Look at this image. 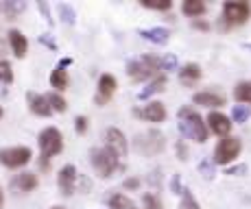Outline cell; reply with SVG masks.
<instances>
[{
    "instance_id": "obj_2",
    "label": "cell",
    "mask_w": 251,
    "mask_h": 209,
    "mask_svg": "<svg viewBox=\"0 0 251 209\" xmlns=\"http://www.w3.org/2000/svg\"><path fill=\"white\" fill-rule=\"evenodd\" d=\"M37 142H40L42 170H48V162L64 150V135H61V131L55 129V126H46V129L40 133Z\"/></svg>"
},
{
    "instance_id": "obj_42",
    "label": "cell",
    "mask_w": 251,
    "mask_h": 209,
    "mask_svg": "<svg viewBox=\"0 0 251 209\" xmlns=\"http://www.w3.org/2000/svg\"><path fill=\"white\" fill-rule=\"evenodd\" d=\"M40 42H42V44H46V46L50 48V50H57V48H59V46H57V42H52L48 35H40Z\"/></svg>"
},
{
    "instance_id": "obj_38",
    "label": "cell",
    "mask_w": 251,
    "mask_h": 209,
    "mask_svg": "<svg viewBox=\"0 0 251 209\" xmlns=\"http://www.w3.org/2000/svg\"><path fill=\"white\" fill-rule=\"evenodd\" d=\"M192 28H197V31H210V22L201 20V18H195V20H192Z\"/></svg>"
},
{
    "instance_id": "obj_32",
    "label": "cell",
    "mask_w": 251,
    "mask_h": 209,
    "mask_svg": "<svg viewBox=\"0 0 251 209\" xmlns=\"http://www.w3.org/2000/svg\"><path fill=\"white\" fill-rule=\"evenodd\" d=\"M0 83H13V70H11V63L0 59Z\"/></svg>"
},
{
    "instance_id": "obj_6",
    "label": "cell",
    "mask_w": 251,
    "mask_h": 209,
    "mask_svg": "<svg viewBox=\"0 0 251 209\" xmlns=\"http://www.w3.org/2000/svg\"><path fill=\"white\" fill-rule=\"evenodd\" d=\"M240 150H243V142H240L238 138H234V135H227V138H223L219 144H216L214 159H212V162L219 163V166H229V163L240 155Z\"/></svg>"
},
{
    "instance_id": "obj_9",
    "label": "cell",
    "mask_w": 251,
    "mask_h": 209,
    "mask_svg": "<svg viewBox=\"0 0 251 209\" xmlns=\"http://www.w3.org/2000/svg\"><path fill=\"white\" fill-rule=\"evenodd\" d=\"M116 87H118V83H116V79L112 74H100L99 79V85H96V96H94V103L99 107L107 105L109 100H112V96L116 94Z\"/></svg>"
},
{
    "instance_id": "obj_5",
    "label": "cell",
    "mask_w": 251,
    "mask_h": 209,
    "mask_svg": "<svg viewBox=\"0 0 251 209\" xmlns=\"http://www.w3.org/2000/svg\"><path fill=\"white\" fill-rule=\"evenodd\" d=\"M251 18V4L245 0H227L223 2V26L231 28V26H243Z\"/></svg>"
},
{
    "instance_id": "obj_1",
    "label": "cell",
    "mask_w": 251,
    "mask_h": 209,
    "mask_svg": "<svg viewBox=\"0 0 251 209\" xmlns=\"http://www.w3.org/2000/svg\"><path fill=\"white\" fill-rule=\"evenodd\" d=\"M179 129L186 138L195 139L197 144L207 142V124L192 107H181L179 109Z\"/></svg>"
},
{
    "instance_id": "obj_16",
    "label": "cell",
    "mask_w": 251,
    "mask_h": 209,
    "mask_svg": "<svg viewBox=\"0 0 251 209\" xmlns=\"http://www.w3.org/2000/svg\"><path fill=\"white\" fill-rule=\"evenodd\" d=\"M192 103L195 105H203V107H223L225 105V96L216 94V92H199V94L192 96Z\"/></svg>"
},
{
    "instance_id": "obj_15",
    "label": "cell",
    "mask_w": 251,
    "mask_h": 209,
    "mask_svg": "<svg viewBox=\"0 0 251 209\" xmlns=\"http://www.w3.org/2000/svg\"><path fill=\"white\" fill-rule=\"evenodd\" d=\"M9 44H11V50H13V55L18 57V59H22V57H26V52H28V40L22 35L18 28H11L9 31Z\"/></svg>"
},
{
    "instance_id": "obj_3",
    "label": "cell",
    "mask_w": 251,
    "mask_h": 209,
    "mask_svg": "<svg viewBox=\"0 0 251 209\" xmlns=\"http://www.w3.org/2000/svg\"><path fill=\"white\" fill-rule=\"evenodd\" d=\"M160 70H162L160 57H153V55H142L140 59L129 61V66H127L129 79L136 81V83H142V81H149V79H155V76H160Z\"/></svg>"
},
{
    "instance_id": "obj_11",
    "label": "cell",
    "mask_w": 251,
    "mask_h": 209,
    "mask_svg": "<svg viewBox=\"0 0 251 209\" xmlns=\"http://www.w3.org/2000/svg\"><path fill=\"white\" fill-rule=\"evenodd\" d=\"M231 124L234 122H231L225 114H221V111H212V114L207 116V129L214 135H219V138H227L231 131Z\"/></svg>"
},
{
    "instance_id": "obj_25",
    "label": "cell",
    "mask_w": 251,
    "mask_h": 209,
    "mask_svg": "<svg viewBox=\"0 0 251 209\" xmlns=\"http://www.w3.org/2000/svg\"><path fill=\"white\" fill-rule=\"evenodd\" d=\"M234 98L238 100V105H243V103H249L251 105V81H245V83L236 85Z\"/></svg>"
},
{
    "instance_id": "obj_34",
    "label": "cell",
    "mask_w": 251,
    "mask_h": 209,
    "mask_svg": "<svg viewBox=\"0 0 251 209\" xmlns=\"http://www.w3.org/2000/svg\"><path fill=\"white\" fill-rule=\"evenodd\" d=\"M199 170H201V174H203L205 179H212V177H214V163H212L210 159H203V162L199 163Z\"/></svg>"
},
{
    "instance_id": "obj_7",
    "label": "cell",
    "mask_w": 251,
    "mask_h": 209,
    "mask_svg": "<svg viewBox=\"0 0 251 209\" xmlns=\"http://www.w3.org/2000/svg\"><path fill=\"white\" fill-rule=\"evenodd\" d=\"M133 146H136L138 153L151 157V155H157L166 148V139H164V135L160 133V131L153 129V131H147V133L138 135V138L133 139Z\"/></svg>"
},
{
    "instance_id": "obj_33",
    "label": "cell",
    "mask_w": 251,
    "mask_h": 209,
    "mask_svg": "<svg viewBox=\"0 0 251 209\" xmlns=\"http://www.w3.org/2000/svg\"><path fill=\"white\" fill-rule=\"evenodd\" d=\"M162 70H166V72H173V70H177V57L175 55H166V57H162Z\"/></svg>"
},
{
    "instance_id": "obj_44",
    "label": "cell",
    "mask_w": 251,
    "mask_h": 209,
    "mask_svg": "<svg viewBox=\"0 0 251 209\" xmlns=\"http://www.w3.org/2000/svg\"><path fill=\"white\" fill-rule=\"evenodd\" d=\"M2 203H4V196H2V189H0V207H2Z\"/></svg>"
},
{
    "instance_id": "obj_29",
    "label": "cell",
    "mask_w": 251,
    "mask_h": 209,
    "mask_svg": "<svg viewBox=\"0 0 251 209\" xmlns=\"http://www.w3.org/2000/svg\"><path fill=\"white\" fill-rule=\"evenodd\" d=\"M144 9H153V11H168L173 7L171 0H140Z\"/></svg>"
},
{
    "instance_id": "obj_19",
    "label": "cell",
    "mask_w": 251,
    "mask_h": 209,
    "mask_svg": "<svg viewBox=\"0 0 251 209\" xmlns=\"http://www.w3.org/2000/svg\"><path fill=\"white\" fill-rule=\"evenodd\" d=\"M201 79V68L197 63H186L179 70V81L183 85H195Z\"/></svg>"
},
{
    "instance_id": "obj_18",
    "label": "cell",
    "mask_w": 251,
    "mask_h": 209,
    "mask_svg": "<svg viewBox=\"0 0 251 209\" xmlns=\"http://www.w3.org/2000/svg\"><path fill=\"white\" fill-rule=\"evenodd\" d=\"M37 174L35 172H22V174H18L16 179H13V186H16L20 192H33V189L37 187Z\"/></svg>"
},
{
    "instance_id": "obj_41",
    "label": "cell",
    "mask_w": 251,
    "mask_h": 209,
    "mask_svg": "<svg viewBox=\"0 0 251 209\" xmlns=\"http://www.w3.org/2000/svg\"><path fill=\"white\" fill-rule=\"evenodd\" d=\"M140 187V179L138 177H131L125 181V189H138Z\"/></svg>"
},
{
    "instance_id": "obj_13",
    "label": "cell",
    "mask_w": 251,
    "mask_h": 209,
    "mask_svg": "<svg viewBox=\"0 0 251 209\" xmlns=\"http://www.w3.org/2000/svg\"><path fill=\"white\" fill-rule=\"evenodd\" d=\"M105 142H107V148H112L118 157H125V155H127L129 144H127V138H125L123 131L107 129V133H105Z\"/></svg>"
},
{
    "instance_id": "obj_14",
    "label": "cell",
    "mask_w": 251,
    "mask_h": 209,
    "mask_svg": "<svg viewBox=\"0 0 251 209\" xmlns=\"http://www.w3.org/2000/svg\"><path fill=\"white\" fill-rule=\"evenodd\" d=\"M26 100H28V109H31L35 116H40V118H48V116L52 114V109H50V105H48L46 96L35 94V92H28Z\"/></svg>"
},
{
    "instance_id": "obj_36",
    "label": "cell",
    "mask_w": 251,
    "mask_h": 209,
    "mask_svg": "<svg viewBox=\"0 0 251 209\" xmlns=\"http://www.w3.org/2000/svg\"><path fill=\"white\" fill-rule=\"evenodd\" d=\"M171 192H173V194H181V192H183V187H181V177H179V174H173V179H171Z\"/></svg>"
},
{
    "instance_id": "obj_28",
    "label": "cell",
    "mask_w": 251,
    "mask_h": 209,
    "mask_svg": "<svg viewBox=\"0 0 251 209\" xmlns=\"http://www.w3.org/2000/svg\"><path fill=\"white\" fill-rule=\"evenodd\" d=\"M249 118H251V109L247 105H236L234 109H231V122L243 124V122H247Z\"/></svg>"
},
{
    "instance_id": "obj_30",
    "label": "cell",
    "mask_w": 251,
    "mask_h": 209,
    "mask_svg": "<svg viewBox=\"0 0 251 209\" xmlns=\"http://www.w3.org/2000/svg\"><path fill=\"white\" fill-rule=\"evenodd\" d=\"M179 209H201L199 203H197V198H195V194H192L188 187H183V192H181V205H179Z\"/></svg>"
},
{
    "instance_id": "obj_21",
    "label": "cell",
    "mask_w": 251,
    "mask_h": 209,
    "mask_svg": "<svg viewBox=\"0 0 251 209\" xmlns=\"http://www.w3.org/2000/svg\"><path fill=\"white\" fill-rule=\"evenodd\" d=\"M181 11L186 13L188 18H199V16H203V13L207 11V4L203 2V0H186V2L181 4Z\"/></svg>"
},
{
    "instance_id": "obj_22",
    "label": "cell",
    "mask_w": 251,
    "mask_h": 209,
    "mask_svg": "<svg viewBox=\"0 0 251 209\" xmlns=\"http://www.w3.org/2000/svg\"><path fill=\"white\" fill-rule=\"evenodd\" d=\"M164 85H166V76H164V74L155 76V79H153L151 83H149V85L144 87L142 92H140V94H138V98H140V100H147V98H151L153 94H157V92H162V90H164Z\"/></svg>"
},
{
    "instance_id": "obj_47",
    "label": "cell",
    "mask_w": 251,
    "mask_h": 209,
    "mask_svg": "<svg viewBox=\"0 0 251 209\" xmlns=\"http://www.w3.org/2000/svg\"><path fill=\"white\" fill-rule=\"evenodd\" d=\"M0 118H2V107H0Z\"/></svg>"
},
{
    "instance_id": "obj_45",
    "label": "cell",
    "mask_w": 251,
    "mask_h": 209,
    "mask_svg": "<svg viewBox=\"0 0 251 209\" xmlns=\"http://www.w3.org/2000/svg\"><path fill=\"white\" fill-rule=\"evenodd\" d=\"M4 94H7V90H0V96H4Z\"/></svg>"
},
{
    "instance_id": "obj_43",
    "label": "cell",
    "mask_w": 251,
    "mask_h": 209,
    "mask_svg": "<svg viewBox=\"0 0 251 209\" xmlns=\"http://www.w3.org/2000/svg\"><path fill=\"white\" fill-rule=\"evenodd\" d=\"M70 63H72V59H70V57H64V59L59 61V68H68Z\"/></svg>"
},
{
    "instance_id": "obj_12",
    "label": "cell",
    "mask_w": 251,
    "mask_h": 209,
    "mask_svg": "<svg viewBox=\"0 0 251 209\" xmlns=\"http://www.w3.org/2000/svg\"><path fill=\"white\" fill-rule=\"evenodd\" d=\"M57 186H59V189H61V194H64V196H70V194L75 192L76 168L72 166V163H66V166L59 170V174H57Z\"/></svg>"
},
{
    "instance_id": "obj_31",
    "label": "cell",
    "mask_w": 251,
    "mask_h": 209,
    "mask_svg": "<svg viewBox=\"0 0 251 209\" xmlns=\"http://www.w3.org/2000/svg\"><path fill=\"white\" fill-rule=\"evenodd\" d=\"M142 205H144V209H164L160 196H157V194H151V192H147L142 196Z\"/></svg>"
},
{
    "instance_id": "obj_24",
    "label": "cell",
    "mask_w": 251,
    "mask_h": 209,
    "mask_svg": "<svg viewBox=\"0 0 251 209\" xmlns=\"http://www.w3.org/2000/svg\"><path fill=\"white\" fill-rule=\"evenodd\" d=\"M109 207L112 209H136V203L125 194H112L109 196Z\"/></svg>"
},
{
    "instance_id": "obj_10",
    "label": "cell",
    "mask_w": 251,
    "mask_h": 209,
    "mask_svg": "<svg viewBox=\"0 0 251 209\" xmlns=\"http://www.w3.org/2000/svg\"><path fill=\"white\" fill-rule=\"evenodd\" d=\"M136 116L138 118H142L144 122H155L160 124L166 120V107H164L160 100H151L144 109H136Z\"/></svg>"
},
{
    "instance_id": "obj_23",
    "label": "cell",
    "mask_w": 251,
    "mask_h": 209,
    "mask_svg": "<svg viewBox=\"0 0 251 209\" xmlns=\"http://www.w3.org/2000/svg\"><path fill=\"white\" fill-rule=\"evenodd\" d=\"M70 79H68V72H66V68H59L57 66L55 70L50 72V85L55 87L57 92H64L66 87H68Z\"/></svg>"
},
{
    "instance_id": "obj_4",
    "label": "cell",
    "mask_w": 251,
    "mask_h": 209,
    "mask_svg": "<svg viewBox=\"0 0 251 209\" xmlns=\"http://www.w3.org/2000/svg\"><path fill=\"white\" fill-rule=\"evenodd\" d=\"M90 162H92V166H94L96 174H99L100 179H109L116 170L120 168V157L107 146L92 148L90 150Z\"/></svg>"
},
{
    "instance_id": "obj_39",
    "label": "cell",
    "mask_w": 251,
    "mask_h": 209,
    "mask_svg": "<svg viewBox=\"0 0 251 209\" xmlns=\"http://www.w3.org/2000/svg\"><path fill=\"white\" fill-rule=\"evenodd\" d=\"M245 172H247V166H245V163L234 166V168H227V174H231V177H243Z\"/></svg>"
},
{
    "instance_id": "obj_40",
    "label": "cell",
    "mask_w": 251,
    "mask_h": 209,
    "mask_svg": "<svg viewBox=\"0 0 251 209\" xmlns=\"http://www.w3.org/2000/svg\"><path fill=\"white\" fill-rule=\"evenodd\" d=\"M177 157H179L181 162H186V159H188V148H186V144H183L181 139L177 142Z\"/></svg>"
},
{
    "instance_id": "obj_20",
    "label": "cell",
    "mask_w": 251,
    "mask_h": 209,
    "mask_svg": "<svg viewBox=\"0 0 251 209\" xmlns=\"http://www.w3.org/2000/svg\"><path fill=\"white\" fill-rule=\"evenodd\" d=\"M26 9V2L24 0H13V2H9V0H4V2H0V11L7 16V20H16L18 16H20V11Z\"/></svg>"
},
{
    "instance_id": "obj_37",
    "label": "cell",
    "mask_w": 251,
    "mask_h": 209,
    "mask_svg": "<svg viewBox=\"0 0 251 209\" xmlns=\"http://www.w3.org/2000/svg\"><path fill=\"white\" fill-rule=\"evenodd\" d=\"M37 9L44 13V18H46L48 24H55V20H52V16H50V9H48V4L44 2V0H40V2H37Z\"/></svg>"
},
{
    "instance_id": "obj_8",
    "label": "cell",
    "mask_w": 251,
    "mask_h": 209,
    "mask_svg": "<svg viewBox=\"0 0 251 209\" xmlns=\"http://www.w3.org/2000/svg\"><path fill=\"white\" fill-rule=\"evenodd\" d=\"M33 153L28 146H11V148H0V163L4 168H22L31 162Z\"/></svg>"
},
{
    "instance_id": "obj_35",
    "label": "cell",
    "mask_w": 251,
    "mask_h": 209,
    "mask_svg": "<svg viewBox=\"0 0 251 209\" xmlns=\"http://www.w3.org/2000/svg\"><path fill=\"white\" fill-rule=\"evenodd\" d=\"M88 118H85V116H79V118H76L75 120V126H76V133H79V135H83L85 133V131H88Z\"/></svg>"
},
{
    "instance_id": "obj_27",
    "label": "cell",
    "mask_w": 251,
    "mask_h": 209,
    "mask_svg": "<svg viewBox=\"0 0 251 209\" xmlns=\"http://www.w3.org/2000/svg\"><path fill=\"white\" fill-rule=\"evenodd\" d=\"M46 100H48V105H50L52 111H59V114H64V111L68 109V103H66V98H61L57 92H50V94H46Z\"/></svg>"
},
{
    "instance_id": "obj_26",
    "label": "cell",
    "mask_w": 251,
    "mask_h": 209,
    "mask_svg": "<svg viewBox=\"0 0 251 209\" xmlns=\"http://www.w3.org/2000/svg\"><path fill=\"white\" fill-rule=\"evenodd\" d=\"M57 11H59V16H61V22L68 24V26H72V24L76 22V13H75V9H72L70 4L59 2L57 4Z\"/></svg>"
},
{
    "instance_id": "obj_46",
    "label": "cell",
    "mask_w": 251,
    "mask_h": 209,
    "mask_svg": "<svg viewBox=\"0 0 251 209\" xmlns=\"http://www.w3.org/2000/svg\"><path fill=\"white\" fill-rule=\"evenodd\" d=\"M52 209H66V207H61V205H57V207H52Z\"/></svg>"
},
{
    "instance_id": "obj_17",
    "label": "cell",
    "mask_w": 251,
    "mask_h": 209,
    "mask_svg": "<svg viewBox=\"0 0 251 209\" xmlns=\"http://www.w3.org/2000/svg\"><path fill=\"white\" fill-rule=\"evenodd\" d=\"M140 35H142V40L157 44V46H164V44L168 42V37H171V33L164 26H155V28H144V31H140Z\"/></svg>"
}]
</instances>
